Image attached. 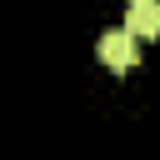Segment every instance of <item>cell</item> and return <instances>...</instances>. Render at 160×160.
Here are the masks:
<instances>
[{
  "label": "cell",
  "instance_id": "1",
  "mask_svg": "<svg viewBox=\"0 0 160 160\" xmlns=\"http://www.w3.org/2000/svg\"><path fill=\"white\" fill-rule=\"evenodd\" d=\"M95 50H100V60H105L110 70H130V65L140 60V40H135V35L125 30V25H115V30H105Z\"/></svg>",
  "mask_w": 160,
  "mask_h": 160
},
{
  "label": "cell",
  "instance_id": "2",
  "mask_svg": "<svg viewBox=\"0 0 160 160\" xmlns=\"http://www.w3.org/2000/svg\"><path fill=\"white\" fill-rule=\"evenodd\" d=\"M125 30H130L135 40L160 35V0H130V10H125Z\"/></svg>",
  "mask_w": 160,
  "mask_h": 160
}]
</instances>
